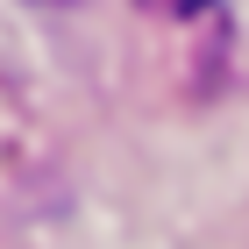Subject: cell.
Instances as JSON below:
<instances>
[{
  "label": "cell",
  "mask_w": 249,
  "mask_h": 249,
  "mask_svg": "<svg viewBox=\"0 0 249 249\" xmlns=\"http://www.w3.org/2000/svg\"><path fill=\"white\" fill-rule=\"evenodd\" d=\"M142 7H164V15H199V7H213V0H142Z\"/></svg>",
  "instance_id": "6da1fadb"
},
{
  "label": "cell",
  "mask_w": 249,
  "mask_h": 249,
  "mask_svg": "<svg viewBox=\"0 0 249 249\" xmlns=\"http://www.w3.org/2000/svg\"><path fill=\"white\" fill-rule=\"evenodd\" d=\"M36 7H71V0H36Z\"/></svg>",
  "instance_id": "7a4b0ae2"
}]
</instances>
